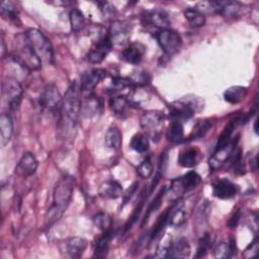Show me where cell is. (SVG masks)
Wrapping results in <instances>:
<instances>
[{
	"instance_id": "6da1fadb",
	"label": "cell",
	"mask_w": 259,
	"mask_h": 259,
	"mask_svg": "<svg viewBox=\"0 0 259 259\" xmlns=\"http://www.w3.org/2000/svg\"><path fill=\"white\" fill-rule=\"evenodd\" d=\"M74 177L63 175L56 183L53 191V202L45 214V226L50 227L56 223L69 206L74 192Z\"/></svg>"
},
{
	"instance_id": "7a4b0ae2",
	"label": "cell",
	"mask_w": 259,
	"mask_h": 259,
	"mask_svg": "<svg viewBox=\"0 0 259 259\" xmlns=\"http://www.w3.org/2000/svg\"><path fill=\"white\" fill-rule=\"evenodd\" d=\"M81 112L80 88L77 83L72 81L63 97L60 109V126L65 135L73 134L76 130L78 117Z\"/></svg>"
},
{
	"instance_id": "3957f363",
	"label": "cell",
	"mask_w": 259,
	"mask_h": 259,
	"mask_svg": "<svg viewBox=\"0 0 259 259\" xmlns=\"http://www.w3.org/2000/svg\"><path fill=\"white\" fill-rule=\"evenodd\" d=\"M27 45L38 57L41 63L52 64L54 60V51L50 39L38 29L28 28L23 34Z\"/></svg>"
},
{
	"instance_id": "277c9868",
	"label": "cell",
	"mask_w": 259,
	"mask_h": 259,
	"mask_svg": "<svg viewBox=\"0 0 259 259\" xmlns=\"http://www.w3.org/2000/svg\"><path fill=\"white\" fill-rule=\"evenodd\" d=\"M23 94L21 84L14 78L8 77L2 82V101L9 112L15 111L20 104Z\"/></svg>"
},
{
	"instance_id": "5b68a950",
	"label": "cell",
	"mask_w": 259,
	"mask_h": 259,
	"mask_svg": "<svg viewBox=\"0 0 259 259\" xmlns=\"http://www.w3.org/2000/svg\"><path fill=\"white\" fill-rule=\"evenodd\" d=\"M13 59L18 65H20L21 67L29 71H35L40 69L42 64L41 61L38 59V57L33 53V51L27 45L23 35H22V42L20 47H17L15 52L13 53Z\"/></svg>"
},
{
	"instance_id": "8992f818",
	"label": "cell",
	"mask_w": 259,
	"mask_h": 259,
	"mask_svg": "<svg viewBox=\"0 0 259 259\" xmlns=\"http://www.w3.org/2000/svg\"><path fill=\"white\" fill-rule=\"evenodd\" d=\"M155 37L160 48L168 56H173L177 54L181 49L182 39L180 34L175 30H172L170 28L158 30L155 33Z\"/></svg>"
},
{
	"instance_id": "52a82bcc",
	"label": "cell",
	"mask_w": 259,
	"mask_h": 259,
	"mask_svg": "<svg viewBox=\"0 0 259 259\" xmlns=\"http://www.w3.org/2000/svg\"><path fill=\"white\" fill-rule=\"evenodd\" d=\"M62 101L63 97L58 87L54 84H49L44 88L38 100L40 107L52 113H60Z\"/></svg>"
},
{
	"instance_id": "ba28073f",
	"label": "cell",
	"mask_w": 259,
	"mask_h": 259,
	"mask_svg": "<svg viewBox=\"0 0 259 259\" xmlns=\"http://www.w3.org/2000/svg\"><path fill=\"white\" fill-rule=\"evenodd\" d=\"M163 112L157 110H149L142 114L140 118V125L153 140L160 136L161 127L163 125Z\"/></svg>"
},
{
	"instance_id": "9c48e42d",
	"label": "cell",
	"mask_w": 259,
	"mask_h": 259,
	"mask_svg": "<svg viewBox=\"0 0 259 259\" xmlns=\"http://www.w3.org/2000/svg\"><path fill=\"white\" fill-rule=\"evenodd\" d=\"M141 19L143 25L152 26L159 30L169 28L171 23L167 12H165L162 9L146 10L142 13Z\"/></svg>"
},
{
	"instance_id": "30bf717a",
	"label": "cell",
	"mask_w": 259,
	"mask_h": 259,
	"mask_svg": "<svg viewBox=\"0 0 259 259\" xmlns=\"http://www.w3.org/2000/svg\"><path fill=\"white\" fill-rule=\"evenodd\" d=\"M201 182V177L195 171H189L183 176L172 180L171 190L175 194H183L197 187Z\"/></svg>"
},
{
	"instance_id": "8fae6325",
	"label": "cell",
	"mask_w": 259,
	"mask_h": 259,
	"mask_svg": "<svg viewBox=\"0 0 259 259\" xmlns=\"http://www.w3.org/2000/svg\"><path fill=\"white\" fill-rule=\"evenodd\" d=\"M196 106L191 101L187 100H179L173 102L171 105H169V117L171 120H177V121H183L191 118L195 111Z\"/></svg>"
},
{
	"instance_id": "7c38bea8",
	"label": "cell",
	"mask_w": 259,
	"mask_h": 259,
	"mask_svg": "<svg viewBox=\"0 0 259 259\" xmlns=\"http://www.w3.org/2000/svg\"><path fill=\"white\" fill-rule=\"evenodd\" d=\"M107 34L112 47H123L128 42L131 26L128 23L123 21H114L111 23Z\"/></svg>"
},
{
	"instance_id": "4fadbf2b",
	"label": "cell",
	"mask_w": 259,
	"mask_h": 259,
	"mask_svg": "<svg viewBox=\"0 0 259 259\" xmlns=\"http://www.w3.org/2000/svg\"><path fill=\"white\" fill-rule=\"evenodd\" d=\"M111 41L108 34L106 33L102 38L95 41L93 48L88 52L86 60L91 64H99L107 57V55L111 51Z\"/></svg>"
},
{
	"instance_id": "5bb4252c",
	"label": "cell",
	"mask_w": 259,
	"mask_h": 259,
	"mask_svg": "<svg viewBox=\"0 0 259 259\" xmlns=\"http://www.w3.org/2000/svg\"><path fill=\"white\" fill-rule=\"evenodd\" d=\"M87 248V241L82 237H71L60 245L61 253L69 257H80Z\"/></svg>"
},
{
	"instance_id": "9a60e30c",
	"label": "cell",
	"mask_w": 259,
	"mask_h": 259,
	"mask_svg": "<svg viewBox=\"0 0 259 259\" xmlns=\"http://www.w3.org/2000/svg\"><path fill=\"white\" fill-rule=\"evenodd\" d=\"M106 77V71L101 68L91 69L82 73L80 77V91L88 92L95 88V86Z\"/></svg>"
},
{
	"instance_id": "2e32d148",
	"label": "cell",
	"mask_w": 259,
	"mask_h": 259,
	"mask_svg": "<svg viewBox=\"0 0 259 259\" xmlns=\"http://www.w3.org/2000/svg\"><path fill=\"white\" fill-rule=\"evenodd\" d=\"M239 192V186L229 179L221 178L212 184V194L220 199H229L237 195Z\"/></svg>"
},
{
	"instance_id": "e0dca14e",
	"label": "cell",
	"mask_w": 259,
	"mask_h": 259,
	"mask_svg": "<svg viewBox=\"0 0 259 259\" xmlns=\"http://www.w3.org/2000/svg\"><path fill=\"white\" fill-rule=\"evenodd\" d=\"M37 166H38V162L35 156L29 152H26L19 159L15 167V173L20 177L26 178V177L32 176L36 172Z\"/></svg>"
},
{
	"instance_id": "ac0fdd59",
	"label": "cell",
	"mask_w": 259,
	"mask_h": 259,
	"mask_svg": "<svg viewBox=\"0 0 259 259\" xmlns=\"http://www.w3.org/2000/svg\"><path fill=\"white\" fill-rule=\"evenodd\" d=\"M238 142V137L236 139H232V141L223 149L219 151H214L212 156L209 158V167L212 170H217L221 168L226 161L229 159V157L234 153V150L236 148Z\"/></svg>"
},
{
	"instance_id": "d6986e66",
	"label": "cell",
	"mask_w": 259,
	"mask_h": 259,
	"mask_svg": "<svg viewBox=\"0 0 259 259\" xmlns=\"http://www.w3.org/2000/svg\"><path fill=\"white\" fill-rule=\"evenodd\" d=\"M186 209L183 200L178 199L170 208H168L167 224L171 227L178 228L186 222Z\"/></svg>"
},
{
	"instance_id": "ffe728a7",
	"label": "cell",
	"mask_w": 259,
	"mask_h": 259,
	"mask_svg": "<svg viewBox=\"0 0 259 259\" xmlns=\"http://www.w3.org/2000/svg\"><path fill=\"white\" fill-rule=\"evenodd\" d=\"M146 52V47L141 42H133L123 49L121 52V59L130 64L138 65Z\"/></svg>"
},
{
	"instance_id": "44dd1931",
	"label": "cell",
	"mask_w": 259,
	"mask_h": 259,
	"mask_svg": "<svg viewBox=\"0 0 259 259\" xmlns=\"http://www.w3.org/2000/svg\"><path fill=\"white\" fill-rule=\"evenodd\" d=\"M202 158L203 155L198 148H187L180 152L178 156V164L184 168H192L196 166Z\"/></svg>"
},
{
	"instance_id": "7402d4cb",
	"label": "cell",
	"mask_w": 259,
	"mask_h": 259,
	"mask_svg": "<svg viewBox=\"0 0 259 259\" xmlns=\"http://www.w3.org/2000/svg\"><path fill=\"white\" fill-rule=\"evenodd\" d=\"M122 186L115 180L103 182L99 187V195L103 198L116 199L122 196Z\"/></svg>"
},
{
	"instance_id": "603a6c76",
	"label": "cell",
	"mask_w": 259,
	"mask_h": 259,
	"mask_svg": "<svg viewBox=\"0 0 259 259\" xmlns=\"http://www.w3.org/2000/svg\"><path fill=\"white\" fill-rule=\"evenodd\" d=\"M112 231H105L94 242V256L104 258L109 250V244L112 239Z\"/></svg>"
},
{
	"instance_id": "cb8c5ba5",
	"label": "cell",
	"mask_w": 259,
	"mask_h": 259,
	"mask_svg": "<svg viewBox=\"0 0 259 259\" xmlns=\"http://www.w3.org/2000/svg\"><path fill=\"white\" fill-rule=\"evenodd\" d=\"M13 134V120L9 113H2L0 116V135H1V145L5 147Z\"/></svg>"
},
{
	"instance_id": "d4e9b609",
	"label": "cell",
	"mask_w": 259,
	"mask_h": 259,
	"mask_svg": "<svg viewBox=\"0 0 259 259\" xmlns=\"http://www.w3.org/2000/svg\"><path fill=\"white\" fill-rule=\"evenodd\" d=\"M0 13L4 19L13 24H20L19 12L17 7L11 1H2L0 4Z\"/></svg>"
},
{
	"instance_id": "484cf974",
	"label": "cell",
	"mask_w": 259,
	"mask_h": 259,
	"mask_svg": "<svg viewBox=\"0 0 259 259\" xmlns=\"http://www.w3.org/2000/svg\"><path fill=\"white\" fill-rule=\"evenodd\" d=\"M190 254V245L185 238L172 242L169 258H186Z\"/></svg>"
},
{
	"instance_id": "4316f807",
	"label": "cell",
	"mask_w": 259,
	"mask_h": 259,
	"mask_svg": "<svg viewBox=\"0 0 259 259\" xmlns=\"http://www.w3.org/2000/svg\"><path fill=\"white\" fill-rule=\"evenodd\" d=\"M248 93V88L245 86H232L224 92V98L227 102L236 104L243 101Z\"/></svg>"
},
{
	"instance_id": "83f0119b",
	"label": "cell",
	"mask_w": 259,
	"mask_h": 259,
	"mask_svg": "<svg viewBox=\"0 0 259 259\" xmlns=\"http://www.w3.org/2000/svg\"><path fill=\"white\" fill-rule=\"evenodd\" d=\"M130 100L124 95H114L109 99V107L114 115L121 117L125 114Z\"/></svg>"
},
{
	"instance_id": "f1b7e54d",
	"label": "cell",
	"mask_w": 259,
	"mask_h": 259,
	"mask_svg": "<svg viewBox=\"0 0 259 259\" xmlns=\"http://www.w3.org/2000/svg\"><path fill=\"white\" fill-rule=\"evenodd\" d=\"M237 253L236 240L231 238L229 242H222L214 248V257L230 258Z\"/></svg>"
},
{
	"instance_id": "f546056e",
	"label": "cell",
	"mask_w": 259,
	"mask_h": 259,
	"mask_svg": "<svg viewBox=\"0 0 259 259\" xmlns=\"http://www.w3.org/2000/svg\"><path fill=\"white\" fill-rule=\"evenodd\" d=\"M104 142H105L106 147L111 148L113 150H118L121 146V143H122L121 133L118 130V127H116L115 125L109 126L106 134H105Z\"/></svg>"
},
{
	"instance_id": "4dcf8cb0",
	"label": "cell",
	"mask_w": 259,
	"mask_h": 259,
	"mask_svg": "<svg viewBox=\"0 0 259 259\" xmlns=\"http://www.w3.org/2000/svg\"><path fill=\"white\" fill-rule=\"evenodd\" d=\"M238 121H239L238 119H232L228 122V124H226V126L224 127L223 132L221 133V135L218 139L214 151H219V150L225 148L232 141L231 137H232V134H233Z\"/></svg>"
},
{
	"instance_id": "1f68e13d",
	"label": "cell",
	"mask_w": 259,
	"mask_h": 259,
	"mask_svg": "<svg viewBox=\"0 0 259 259\" xmlns=\"http://www.w3.org/2000/svg\"><path fill=\"white\" fill-rule=\"evenodd\" d=\"M183 136H184V127L182 122L177 120H171L166 132L167 140L172 143H176V142H180L183 139Z\"/></svg>"
},
{
	"instance_id": "d6a6232c",
	"label": "cell",
	"mask_w": 259,
	"mask_h": 259,
	"mask_svg": "<svg viewBox=\"0 0 259 259\" xmlns=\"http://www.w3.org/2000/svg\"><path fill=\"white\" fill-rule=\"evenodd\" d=\"M184 17L193 27H200L205 23V15L197 8H187L184 11Z\"/></svg>"
},
{
	"instance_id": "836d02e7",
	"label": "cell",
	"mask_w": 259,
	"mask_h": 259,
	"mask_svg": "<svg viewBox=\"0 0 259 259\" xmlns=\"http://www.w3.org/2000/svg\"><path fill=\"white\" fill-rule=\"evenodd\" d=\"M100 107H101V102L98 99V97L95 95L87 96V98L83 103V106H81L83 110V114L87 117L93 116L96 113H98L100 110Z\"/></svg>"
},
{
	"instance_id": "e575fe53",
	"label": "cell",
	"mask_w": 259,
	"mask_h": 259,
	"mask_svg": "<svg viewBox=\"0 0 259 259\" xmlns=\"http://www.w3.org/2000/svg\"><path fill=\"white\" fill-rule=\"evenodd\" d=\"M130 146L134 151L138 153H146L149 149V139L146 135L137 134L132 138Z\"/></svg>"
},
{
	"instance_id": "d590c367",
	"label": "cell",
	"mask_w": 259,
	"mask_h": 259,
	"mask_svg": "<svg viewBox=\"0 0 259 259\" xmlns=\"http://www.w3.org/2000/svg\"><path fill=\"white\" fill-rule=\"evenodd\" d=\"M211 125L212 123L208 119H202L197 121L192 128V132L189 136V140H197L203 138L205 134L208 132V130L211 127Z\"/></svg>"
},
{
	"instance_id": "8d00e7d4",
	"label": "cell",
	"mask_w": 259,
	"mask_h": 259,
	"mask_svg": "<svg viewBox=\"0 0 259 259\" xmlns=\"http://www.w3.org/2000/svg\"><path fill=\"white\" fill-rule=\"evenodd\" d=\"M71 29L73 31H80L85 25V17L82 11L77 8H73L69 14Z\"/></svg>"
},
{
	"instance_id": "74e56055",
	"label": "cell",
	"mask_w": 259,
	"mask_h": 259,
	"mask_svg": "<svg viewBox=\"0 0 259 259\" xmlns=\"http://www.w3.org/2000/svg\"><path fill=\"white\" fill-rule=\"evenodd\" d=\"M172 238L170 235L165 234L163 237H161V240L157 246L156 251V257L158 258H169L170 249L172 245Z\"/></svg>"
},
{
	"instance_id": "f35d334b",
	"label": "cell",
	"mask_w": 259,
	"mask_h": 259,
	"mask_svg": "<svg viewBox=\"0 0 259 259\" xmlns=\"http://www.w3.org/2000/svg\"><path fill=\"white\" fill-rule=\"evenodd\" d=\"M165 191H166V187L163 186V187L160 189V191L158 192V194L154 197V199L152 200V202L149 204L148 209H147V211H146V214H145V217H144L142 226H144L145 224H147V222H148L150 215H151L154 211H156V210L159 208V206L161 205V202H162V198H163L164 195H165Z\"/></svg>"
},
{
	"instance_id": "ab89813d",
	"label": "cell",
	"mask_w": 259,
	"mask_h": 259,
	"mask_svg": "<svg viewBox=\"0 0 259 259\" xmlns=\"http://www.w3.org/2000/svg\"><path fill=\"white\" fill-rule=\"evenodd\" d=\"M134 87V84L132 83L130 78H123V77H117L112 79L111 85L108 88V92L114 94V93H118L126 88H132Z\"/></svg>"
},
{
	"instance_id": "60d3db41",
	"label": "cell",
	"mask_w": 259,
	"mask_h": 259,
	"mask_svg": "<svg viewBox=\"0 0 259 259\" xmlns=\"http://www.w3.org/2000/svg\"><path fill=\"white\" fill-rule=\"evenodd\" d=\"M93 223L96 227H98L100 230L103 232L111 230L112 227V220L110 215L106 212H98L97 214L94 215L93 218Z\"/></svg>"
},
{
	"instance_id": "b9f144b4",
	"label": "cell",
	"mask_w": 259,
	"mask_h": 259,
	"mask_svg": "<svg viewBox=\"0 0 259 259\" xmlns=\"http://www.w3.org/2000/svg\"><path fill=\"white\" fill-rule=\"evenodd\" d=\"M167 221H168V209H166L156 221V224L154 225V228L152 230V232L149 234L150 235V242L153 241L154 239H156L159 235L162 234L163 229L165 228V226L167 225Z\"/></svg>"
},
{
	"instance_id": "7bdbcfd3",
	"label": "cell",
	"mask_w": 259,
	"mask_h": 259,
	"mask_svg": "<svg viewBox=\"0 0 259 259\" xmlns=\"http://www.w3.org/2000/svg\"><path fill=\"white\" fill-rule=\"evenodd\" d=\"M212 245V238L211 235L209 233H205L199 240V244L197 247V251H196V258H200L206 255L207 251L210 249Z\"/></svg>"
},
{
	"instance_id": "ee69618b",
	"label": "cell",
	"mask_w": 259,
	"mask_h": 259,
	"mask_svg": "<svg viewBox=\"0 0 259 259\" xmlns=\"http://www.w3.org/2000/svg\"><path fill=\"white\" fill-rule=\"evenodd\" d=\"M137 173L142 178H149L153 174V163L149 157L139 164L137 167Z\"/></svg>"
},
{
	"instance_id": "f6af8a7d",
	"label": "cell",
	"mask_w": 259,
	"mask_h": 259,
	"mask_svg": "<svg viewBox=\"0 0 259 259\" xmlns=\"http://www.w3.org/2000/svg\"><path fill=\"white\" fill-rule=\"evenodd\" d=\"M130 79H131L132 83L134 84V86H145L150 82V76L145 71L135 72L130 77Z\"/></svg>"
},
{
	"instance_id": "bcb514c9",
	"label": "cell",
	"mask_w": 259,
	"mask_h": 259,
	"mask_svg": "<svg viewBox=\"0 0 259 259\" xmlns=\"http://www.w3.org/2000/svg\"><path fill=\"white\" fill-rule=\"evenodd\" d=\"M258 248H259L258 239L255 238V239L249 244V246L244 250V252H243V257H245V258H251V257L256 256L257 253H258Z\"/></svg>"
},
{
	"instance_id": "7dc6e473",
	"label": "cell",
	"mask_w": 259,
	"mask_h": 259,
	"mask_svg": "<svg viewBox=\"0 0 259 259\" xmlns=\"http://www.w3.org/2000/svg\"><path fill=\"white\" fill-rule=\"evenodd\" d=\"M137 186H138V183H137V182L133 183V184L127 188V190L125 191V193L122 194V202H123V204H125V203H127V202L130 201V199L132 198V196L134 195V193H135L136 190H137Z\"/></svg>"
},
{
	"instance_id": "c3c4849f",
	"label": "cell",
	"mask_w": 259,
	"mask_h": 259,
	"mask_svg": "<svg viewBox=\"0 0 259 259\" xmlns=\"http://www.w3.org/2000/svg\"><path fill=\"white\" fill-rule=\"evenodd\" d=\"M241 219V210L237 209L236 211H234V213L231 215V218L228 221V226L230 228H236L239 221Z\"/></svg>"
},
{
	"instance_id": "681fc988",
	"label": "cell",
	"mask_w": 259,
	"mask_h": 259,
	"mask_svg": "<svg viewBox=\"0 0 259 259\" xmlns=\"http://www.w3.org/2000/svg\"><path fill=\"white\" fill-rule=\"evenodd\" d=\"M1 48H2V57H4V51H5V46H4V41L2 39L1 41Z\"/></svg>"
}]
</instances>
